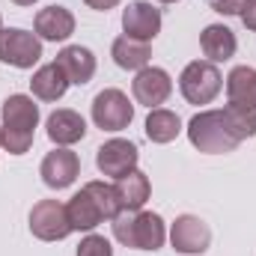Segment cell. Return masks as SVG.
<instances>
[{"instance_id": "obj_19", "label": "cell", "mask_w": 256, "mask_h": 256, "mask_svg": "<svg viewBox=\"0 0 256 256\" xmlns=\"http://www.w3.org/2000/svg\"><path fill=\"white\" fill-rule=\"evenodd\" d=\"M114 191H116V200H120V208H122V212H137V208H143V202L149 200V194H152V182H149L146 173L131 170L128 176L116 179Z\"/></svg>"}, {"instance_id": "obj_28", "label": "cell", "mask_w": 256, "mask_h": 256, "mask_svg": "<svg viewBox=\"0 0 256 256\" xmlns=\"http://www.w3.org/2000/svg\"><path fill=\"white\" fill-rule=\"evenodd\" d=\"M12 3H15V6H33L36 0H12Z\"/></svg>"}, {"instance_id": "obj_27", "label": "cell", "mask_w": 256, "mask_h": 256, "mask_svg": "<svg viewBox=\"0 0 256 256\" xmlns=\"http://www.w3.org/2000/svg\"><path fill=\"white\" fill-rule=\"evenodd\" d=\"M90 9H96V12H108V9H114V6H120V0H84Z\"/></svg>"}, {"instance_id": "obj_25", "label": "cell", "mask_w": 256, "mask_h": 256, "mask_svg": "<svg viewBox=\"0 0 256 256\" xmlns=\"http://www.w3.org/2000/svg\"><path fill=\"white\" fill-rule=\"evenodd\" d=\"M206 3H208V9H214L220 15H238L244 0H206Z\"/></svg>"}, {"instance_id": "obj_22", "label": "cell", "mask_w": 256, "mask_h": 256, "mask_svg": "<svg viewBox=\"0 0 256 256\" xmlns=\"http://www.w3.org/2000/svg\"><path fill=\"white\" fill-rule=\"evenodd\" d=\"M143 131L152 143H170L182 134V120H179V114H173L167 108H155V110H149Z\"/></svg>"}, {"instance_id": "obj_17", "label": "cell", "mask_w": 256, "mask_h": 256, "mask_svg": "<svg viewBox=\"0 0 256 256\" xmlns=\"http://www.w3.org/2000/svg\"><path fill=\"white\" fill-rule=\"evenodd\" d=\"M45 128H48L51 143H57V146H72V143H78V140L86 137V122H84V116H80L78 110H68V108L54 110V114L48 116Z\"/></svg>"}, {"instance_id": "obj_21", "label": "cell", "mask_w": 256, "mask_h": 256, "mask_svg": "<svg viewBox=\"0 0 256 256\" xmlns=\"http://www.w3.org/2000/svg\"><path fill=\"white\" fill-rule=\"evenodd\" d=\"M110 57L126 72H140L152 60V48H149V42H140V39H131V36H120L114 42V48H110Z\"/></svg>"}, {"instance_id": "obj_31", "label": "cell", "mask_w": 256, "mask_h": 256, "mask_svg": "<svg viewBox=\"0 0 256 256\" xmlns=\"http://www.w3.org/2000/svg\"><path fill=\"white\" fill-rule=\"evenodd\" d=\"M0 30H3V18H0Z\"/></svg>"}, {"instance_id": "obj_20", "label": "cell", "mask_w": 256, "mask_h": 256, "mask_svg": "<svg viewBox=\"0 0 256 256\" xmlns=\"http://www.w3.org/2000/svg\"><path fill=\"white\" fill-rule=\"evenodd\" d=\"M226 96L230 104H242L256 110V68L254 66H236L226 74Z\"/></svg>"}, {"instance_id": "obj_24", "label": "cell", "mask_w": 256, "mask_h": 256, "mask_svg": "<svg viewBox=\"0 0 256 256\" xmlns=\"http://www.w3.org/2000/svg\"><path fill=\"white\" fill-rule=\"evenodd\" d=\"M78 256H114V248L104 236H86L78 244Z\"/></svg>"}, {"instance_id": "obj_6", "label": "cell", "mask_w": 256, "mask_h": 256, "mask_svg": "<svg viewBox=\"0 0 256 256\" xmlns=\"http://www.w3.org/2000/svg\"><path fill=\"white\" fill-rule=\"evenodd\" d=\"M42 60V39L21 27H3L0 30V63L15 68H33Z\"/></svg>"}, {"instance_id": "obj_1", "label": "cell", "mask_w": 256, "mask_h": 256, "mask_svg": "<svg viewBox=\"0 0 256 256\" xmlns=\"http://www.w3.org/2000/svg\"><path fill=\"white\" fill-rule=\"evenodd\" d=\"M120 200L114 185L108 182H86L80 191L74 194L68 202H66V214H68V224H72V232H90L96 230L102 220H114L120 214Z\"/></svg>"}, {"instance_id": "obj_2", "label": "cell", "mask_w": 256, "mask_h": 256, "mask_svg": "<svg viewBox=\"0 0 256 256\" xmlns=\"http://www.w3.org/2000/svg\"><path fill=\"white\" fill-rule=\"evenodd\" d=\"M3 149L9 155H24L33 146L36 126H39V104L30 96H9L3 102Z\"/></svg>"}, {"instance_id": "obj_16", "label": "cell", "mask_w": 256, "mask_h": 256, "mask_svg": "<svg viewBox=\"0 0 256 256\" xmlns=\"http://www.w3.org/2000/svg\"><path fill=\"white\" fill-rule=\"evenodd\" d=\"M200 48H202V54H206V60L208 63H226L232 54H236V48H238V39H236V33L230 30V27H224V24H208V27H202V33H200Z\"/></svg>"}, {"instance_id": "obj_10", "label": "cell", "mask_w": 256, "mask_h": 256, "mask_svg": "<svg viewBox=\"0 0 256 256\" xmlns=\"http://www.w3.org/2000/svg\"><path fill=\"white\" fill-rule=\"evenodd\" d=\"M131 92H134L137 104H146L149 110H155V108H161V104L170 98V92H173V80H170V74H167L164 68H158V66H146V68H140V72L134 74V80H131Z\"/></svg>"}, {"instance_id": "obj_13", "label": "cell", "mask_w": 256, "mask_h": 256, "mask_svg": "<svg viewBox=\"0 0 256 256\" xmlns=\"http://www.w3.org/2000/svg\"><path fill=\"white\" fill-rule=\"evenodd\" d=\"M122 30L131 39L140 42H152L161 33V9L146 3V0H134L122 9Z\"/></svg>"}, {"instance_id": "obj_23", "label": "cell", "mask_w": 256, "mask_h": 256, "mask_svg": "<svg viewBox=\"0 0 256 256\" xmlns=\"http://www.w3.org/2000/svg\"><path fill=\"white\" fill-rule=\"evenodd\" d=\"M220 114H224V122H226V128L232 131L236 140L256 137V110L242 108V104H224Z\"/></svg>"}, {"instance_id": "obj_8", "label": "cell", "mask_w": 256, "mask_h": 256, "mask_svg": "<svg viewBox=\"0 0 256 256\" xmlns=\"http://www.w3.org/2000/svg\"><path fill=\"white\" fill-rule=\"evenodd\" d=\"M30 232L39 242H63L66 236L72 232L66 206L60 200H39L30 208Z\"/></svg>"}, {"instance_id": "obj_3", "label": "cell", "mask_w": 256, "mask_h": 256, "mask_svg": "<svg viewBox=\"0 0 256 256\" xmlns=\"http://www.w3.org/2000/svg\"><path fill=\"white\" fill-rule=\"evenodd\" d=\"M114 238L131 250H158L167 242V226L155 212H120L114 218Z\"/></svg>"}, {"instance_id": "obj_9", "label": "cell", "mask_w": 256, "mask_h": 256, "mask_svg": "<svg viewBox=\"0 0 256 256\" xmlns=\"http://www.w3.org/2000/svg\"><path fill=\"white\" fill-rule=\"evenodd\" d=\"M137 158H140L137 146L122 137H114L96 149V167L102 170V176H110V179H122L131 170H137Z\"/></svg>"}, {"instance_id": "obj_14", "label": "cell", "mask_w": 256, "mask_h": 256, "mask_svg": "<svg viewBox=\"0 0 256 256\" xmlns=\"http://www.w3.org/2000/svg\"><path fill=\"white\" fill-rule=\"evenodd\" d=\"M33 30L45 42H66L74 33V15L66 6H45V9L36 12Z\"/></svg>"}, {"instance_id": "obj_12", "label": "cell", "mask_w": 256, "mask_h": 256, "mask_svg": "<svg viewBox=\"0 0 256 256\" xmlns=\"http://www.w3.org/2000/svg\"><path fill=\"white\" fill-rule=\"evenodd\" d=\"M170 244L179 254H202L212 244V230L202 218L196 214H179L170 226Z\"/></svg>"}, {"instance_id": "obj_15", "label": "cell", "mask_w": 256, "mask_h": 256, "mask_svg": "<svg viewBox=\"0 0 256 256\" xmlns=\"http://www.w3.org/2000/svg\"><path fill=\"white\" fill-rule=\"evenodd\" d=\"M54 63L66 72L68 84H78V86L90 84L92 74H96V54L90 48H84V45H66Z\"/></svg>"}, {"instance_id": "obj_4", "label": "cell", "mask_w": 256, "mask_h": 256, "mask_svg": "<svg viewBox=\"0 0 256 256\" xmlns=\"http://www.w3.org/2000/svg\"><path fill=\"white\" fill-rule=\"evenodd\" d=\"M188 140L194 149L206 152V155H226L236 152L242 140L232 137V131L224 122L220 110H200L188 122Z\"/></svg>"}, {"instance_id": "obj_29", "label": "cell", "mask_w": 256, "mask_h": 256, "mask_svg": "<svg viewBox=\"0 0 256 256\" xmlns=\"http://www.w3.org/2000/svg\"><path fill=\"white\" fill-rule=\"evenodd\" d=\"M158 3H179V0H158Z\"/></svg>"}, {"instance_id": "obj_7", "label": "cell", "mask_w": 256, "mask_h": 256, "mask_svg": "<svg viewBox=\"0 0 256 256\" xmlns=\"http://www.w3.org/2000/svg\"><path fill=\"white\" fill-rule=\"evenodd\" d=\"M134 120V104L122 90H102L92 98V122L102 131H122Z\"/></svg>"}, {"instance_id": "obj_5", "label": "cell", "mask_w": 256, "mask_h": 256, "mask_svg": "<svg viewBox=\"0 0 256 256\" xmlns=\"http://www.w3.org/2000/svg\"><path fill=\"white\" fill-rule=\"evenodd\" d=\"M179 90H182L185 102H191V104H212L218 98V92L224 90V78L214 63L194 60L179 74Z\"/></svg>"}, {"instance_id": "obj_18", "label": "cell", "mask_w": 256, "mask_h": 256, "mask_svg": "<svg viewBox=\"0 0 256 256\" xmlns=\"http://www.w3.org/2000/svg\"><path fill=\"white\" fill-rule=\"evenodd\" d=\"M30 90H33V96L39 102H57V98H63L66 90H68V78H66V72L57 63H48L33 72Z\"/></svg>"}, {"instance_id": "obj_26", "label": "cell", "mask_w": 256, "mask_h": 256, "mask_svg": "<svg viewBox=\"0 0 256 256\" xmlns=\"http://www.w3.org/2000/svg\"><path fill=\"white\" fill-rule=\"evenodd\" d=\"M238 18H242V24H244L248 30H254L256 33V0H244V3H242Z\"/></svg>"}, {"instance_id": "obj_11", "label": "cell", "mask_w": 256, "mask_h": 256, "mask_svg": "<svg viewBox=\"0 0 256 256\" xmlns=\"http://www.w3.org/2000/svg\"><path fill=\"white\" fill-rule=\"evenodd\" d=\"M39 176L48 188L54 191H63L68 188L78 176H80V158L78 152H72L68 146H57L54 152H48L42 158V167H39Z\"/></svg>"}, {"instance_id": "obj_30", "label": "cell", "mask_w": 256, "mask_h": 256, "mask_svg": "<svg viewBox=\"0 0 256 256\" xmlns=\"http://www.w3.org/2000/svg\"><path fill=\"white\" fill-rule=\"evenodd\" d=\"M0 146H3V126H0Z\"/></svg>"}]
</instances>
